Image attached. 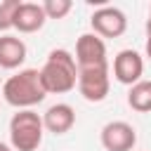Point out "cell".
Wrapping results in <instances>:
<instances>
[{
    "mask_svg": "<svg viewBox=\"0 0 151 151\" xmlns=\"http://www.w3.org/2000/svg\"><path fill=\"white\" fill-rule=\"evenodd\" d=\"M42 125L52 134H66L76 125V109L66 101H57L42 113Z\"/></svg>",
    "mask_w": 151,
    "mask_h": 151,
    "instance_id": "cell-9",
    "label": "cell"
},
{
    "mask_svg": "<svg viewBox=\"0 0 151 151\" xmlns=\"http://www.w3.org/2000/svg\"><path fill=\"white\" fill-rule=\"evenodd\" d=\"M40 83L45 87L47 94H64V92H71L78 83V64H76V57L64 50V47H57L47 54L42 68H40Z\"/></svg>",
    "mask_w": 151,
    "mask_h": 151,
    "instance_id": "cell-1",
    "label": "cell"
},
{
    "mask_svg": "<svg viewBox=\"0 0 151 151\" xmlns=\"http://www.w3.org/2000/svg\"><path fill=\"white\" fill-rule=\"evenodd\" d=\"M127 106L137 113H149L151 111V80H139L127 90Z\"/></svg>",
    "mask_w": 151,
    "mask_h": 151,
    "instance_id": "cell-12",
    "label": "cell"
},
{
    "mask_svg": "<svg viewBox=\"0 0 151 151\" xmlns=\"http://www.w3.org/2000/svg\"><path fill=\"white\" fill-rule=\"evenodd\" d=\"M0 151H14L9 144H5V142H0Z\"/></svg>",
    "mask_w": 151,
    "mask_h": 151,
    "instance_id": "cell-17",
    "label": "cell"
},
{
    "mask_svg": "<svg viewBox=\"0 0 151 151\" xmlns=\"http://www.w3.org/2000/svg\"><path fill=\"white\" fill-rule=\"evenodd\" d=\"M78 92L83 94L85 101L99 104L109 97L111 90V76H109V66H99V68H78V83H76Z\"/></svg>",
    "mask_w": 151,
    "mask_h": 151,
    "instance_id": "cell-4",
    "label": "cell"
},
{
    "mask_svg": "<svg viewBox=\"0 0 151 151\" xmlns=\"http://www.w3.org/2000/svg\"><path fill=\"white\" fill-rule=\"evenodd\" d=\"M40 5H42V12H45L47 19H64L73 9V2L71 0H45Z\"/></svg>",
    "mask_w": 151,
    "mask_h": 151,
    "instance_id": "cell-14",
    "label": "cell"
},
{
    "mask_svg": "<svg viewBox=\"0 0 151 151\" xmlns=\"http://www.w3.org/2000/svg\"><path fill=\"white\" fill-rule=\"evenodd\" d=\"M45 97H47V92L40 83V71L38 68H19L2 85V99L9 106H14L17 111L33 109Z\"/></svg>",
    "mask_w": 151,
    "mask_h": 151,
    "instance_id": "cell-2",
    "label": "cell"
},
{
    "mask_svg": "<svg viewBox=\"0 0 151 151\" xmlns=\"http://www.w3.org/2000/svg\"><path fill=\"white\" fill-rule=\"evenodd\" d=\"M26 54H28L26 42L19 35H12V33L0 35V68H7V71L19 68L26 61Z\"/></svg>",
    "mask_w": 151,
    "mask_h": 151,
    "instance_id": "cell-10",
    "label": "cell"
},
{
    "mask_svg": "<svg viewBox=\"0 0 151 151\" xmlns=\"http://www.w3.org/2000/svg\"><path fill=\"white\" fill-rule=\"evenodd\" d=\"M76 64L78 68H99V66H109V57H106V42L97 35V33H83L76 40Z\"/></svg>",
    "mask_w": 151,
    "mask_h": 151,
    "instance_id": "cell-6",
    "label": "cell"
},
{
    "mask_svg": "<svg viewBox=\"0 0 151 151\" xmlns=\"http://www.w3.org/2000/svg\"><path fill=\"white\" fill-rule=\"evenodd\" d=\"M19 5H21V0H2L0 2V33L2 35L14 28V12Z\"/></svg>",
    "mask_w": 151,
    "mask_h": 151,
    "instance_id": "cell-13",
    "label": "cell"
},
{
    "mask_svg": "<svg viewBox=\"0 0 151 151\" xmlns=\"http://www.w3.org/2000/svg\"><path fill=\"white\" fill-rule=\"evenodd\" d=\"M90 26H92V33H97L101 40L104 38H120L127 31V17L123 9H118L113 5H101L99 9L92 12Z\"/></svg>",
    "mask_w": 151,
    "mask_h": 151,
    "instance_id": "cell-5",
    "label": "cell"
},
{
    "mask_svg": "<svg viewBox=\"0 0 151 151\" xmlns=\"http://www.w3.org/2000/svg\"><path fill=\"white\" fill-rule=\"evenodd\" d=\"M42 116L33 109H21L9 118V146L14 151H38L42 144Z\"/></svg>",
    "mask_w": 151,
    "mask_h": 151,
    "instance_id": "cell-3",
    "label": "cell"
},
{
    "mask_svg": "<svg viewBox=\"0 0 151 151\" xmlns=\"http://www.w3.org/2000/svg\"><path fill=\"white\" fill-rule=\"evenodd\" d=\"M146 35H151V7H149V19H146Z\"/></svg>",
    "mask_w": 151,
    "mask_h": 151,
    "instance_id": "cell-16",
    "label": "cell"
},
{
    "mask_svg": "<svg viewBox=\"0 0 151 151\" xmlns=\"http://www.w3.org/2000/svg\"><path fill=\"white\" fill-rule=\"evenodd\" d=\"M99 142L106 151H132L137 144V130L125 120H111L101 127Z\"/></svg>",
    "mask_w": 151,
    "mask_h": 151,
    "instance_id": "cell-7",
    "label": "cell"
},
{
    "mask_svg": "<svg viewBox=\"0 0 151 151\" xmlns=\"http://www.w3.org/2000/svg\"><path fill=\"white\" fill-rule=\"evenodd\" d=\"M47 17L40 2H21L14 12V28L19 33H35L45 26Z\"/></svg>",
    "mask_w": 151,
    "mask_h": 151,
    "instance_id": "cell-11",
    "label": "cell"
},
{
    "mask_svg": "<svg viewBox=\"0 0 151 151\" xmlns=\"http://www.w3.org/2000/svg\"><path fill=\"white\" fill-rule=\"evenodd\" d=\"M144 76V59L137 50H120L113 57V78L120 85L132 87Z\"/></svg>",
    "mask_w": 151,
    "mask_h": 151,
    "instance_id": "cell-8",
    "label": "cell"
},
{
    "mask_svg": "<svg viewBox=\"0 0 151 151\" xmlns=\"http://www.w3.org/2000/svg\"><path fill=\"white\" fill-rule=\"evenodd\" d=\"M144 52H146V57L151 59V35H146V45H144Z\"/></svg>",
    "mask_w": 151,
    "mask_h": 151,
    "instance_id": "cell-15",
    "label": "cell"
}]
</instances>
